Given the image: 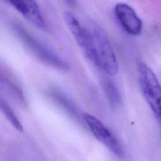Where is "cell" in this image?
<instances>
[{
    "instance_id": "ba28073f",
    "label": "cell",
    "mask_w": 161,
    "mask_h": 161,
    "mask_svg": "<svg viewBox=\"0 0 161 161\" xmlns=\"http://www.w3.org/2000/svg\"><path fill=\"white\" fill-rule=\"evenodd\" d=\"M3 91L17 103L24 105L25 97L21 88L12 79L0 70V92Z\"/></svg>"
},
{
    "instance_id": "277c9868",
    "label": "cell",
    "mask_w": 161,
    "mask_h": 161,
    "mask_svg": "<svg viewBox=\"0 0 161 161\" xmlns=\"http://www.w3.org/2000/svg\"><path fill=\"white\" fill-rule=\"evenodd\" d=\"M64 19L78 45L83 49L88 58L96 65V57L94 43L89 30L83 27L74 15L70 11L64 12Z\"/></svg>"
},
{
    "instance_id": "7a4b0ae2",
    "label": "cell",
    "mask_w": 161,
    "mask_h": 161,
    "mask_svg": "<svg viewBox=\"0 0 161 161\" xmlns=\"http://www.w3.org/2000/svg\"><path fill=\"white\" fill-rule=\"evenodd\" d=\"M89 30L93 40L96 57V65L110 75L118 72V64L113 48L103 29L96 23L91 21Z\"/></svg>"
},
{
    "instance_id": "8992f818",
    "label": "cell",
    "mask_w": 161,
    "mask_h": 161,
    "mask_svg": "<svg viewBox=\"0 0 161 161\" xmlns=\"http://www.w3.org/2000/svg\"><path fill=\"white\" fill-rule=\"evenodd\" d=\"M115 14L123 28L131 35L140 34L142 22L135 10L125 3H118L114 8Z\"/></svg>"
},
{
    "instance_id": "6da1fadb",
    "label": "cell",
    "mask_w": 161,
    "mask_h": 161,
    "mask_svg": "<svg viewBox=\"0 0 161 161\" xmlns=\"http://www.w3.org/2000/svg\"><path fill=\"white\" fill-rule=\"evenodd\" d=\"M12 28L25 48L42 62L60 70L69 69V65L66 61L34 37L22 25L13 23Z\"/></svg>"
},
{
    "instance_id": "7c38bea8",
    "label": "cell",
    "mask_w": 161,
    "mask_h": 161,
    "mask_svg": "<svg viewBox=\"0 0 161 161\" xmlns=\"http://www.w3.org/2000/svg\"><path fill=\"white\" fill-rule=\"evenodd\" d=\"M64 1L70 6H74L76 4V0H64Z\"/></svg>"
},
{
    "instance_id": "8fae6325",
    "label": "cell",
    "mask_w": 161,
    "mask_h": 161,
    "mask_svg": "<svg viewBox=\"0 0 161 161\" xmlns=\"http://www.w3.org/2000/svg\"><path fill=\"white\" fill-rule=\"evenodd\" d=\"M0 110L4 114L11 125L19 131H23V128L16 115L11 109L9 104L2 96L0 92Z\"/></svg>"
},
{
    "instance_id": "52a82bcc",
    "label": "cell",
    "mask_w": 161,
    "mask_h": 161,
    "mask_svg": "<svg viewBox=\"0 0 161 161\" xmlns=\"http://www.w3.org/2000/svg\"><path fill=\"white\" fill-rule=\"evenodd\" d=\"M25 18L39 29L46 28L45 21L35 0H7Z\"/></svg>"
},
{
    "instance_id": "3957f363",
    "label": "cell",
    "mask_w": 161,
    "mask_h": 161,
    "mask_svg": "<svg viewBox=\"0 0 161 161\" xmlns=\"http://www.w3.org/2000/svg\"><path fill=\"white\" fill-rule=\"evenodd\" d=\"M138 79L144 97L161 125V86L152 69L140 62Z\"/></svg>"
},
{
    "instance_id": "9c48e42d",
    "label": "cell",
    "mask_w": 161,
    "mask_h": 161,
    "mask_svg": "<svg viewBox=\"0 0 161 161\" xmlns=\"http://www.w3.org/2000/svg\"><path fill=\"white\" fill-rule=\"evenodd\" d=\"M48 96L72 116L78 117L79 113L73 102L61 91L50 87L47 92Z\"/></svg>"
},
{
    "instance_id": "5b68a950",
    "label": "cell",
    "mask_w": 161,
    "mask_h": 161,
    "mask_svg": "<svg viewBox=\"0 0 161 161\" xmlns=\"http://www.w3.org/2000/svg\"><path fill=\"white\" fill-rule=\"evenodd\" d=\"M83 118L91 133L100 142L117 157H123L124 150L119 140L101 121L88 113L84 114Z\"/></svg>"
},
{
    "instance_id": "30bf717a",
    "label": "cell",
    "mask_w": 161,
    "mask_h": 161,
    "mask_svg": "<svg viewBox=\"0 0 161 161\" xmlns=\"http://www.w3.org/2000/svg\"><path fill=\"white\" fill-rule=\"evenodd\" d=\"M101 85L103 90L113 107H116L121 103V95L114 82L108 78H103L101 80Z\"/></svg>"
}]
</instances>
